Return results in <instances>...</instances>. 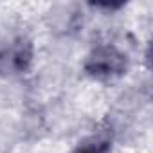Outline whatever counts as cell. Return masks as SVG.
<instances>
[{
    "mask_svg": "<svg viewBox=\"0 0 153 153\" xmlns=\"http://www.w3.org/2000/svg\"><path fill=\"white\" fill-rule=\"evenodd\" d=\"M33 61V43L27 38H13L0 42V74L16 76L29 68Z\"/></svg>",
    "mask_w": 153,
    "mask_h": 153,
    "instance_id": "7a4b0ae2",
    "label": "cell"
},
{
    "mask_svg": "<svg viewBox=\"0 0 153 153\" xmlns=\"http://www.w3.org/2000/svg\"><path fill=\"white\" fill-rule=\"evenodd\" d=\"M128 68L126 54L121 52L115 45H97L85 61V70L96 79H114L123 76Z\"/></svg>",
    "mask_w": 153,
    "mask_h": 153,
    "instance_id": "6da1fadb",
    "label": "cell"
},
{
    "mask_svg": "<svg viewBox=\"0 0 153 153\" xmlns=\"http://www.w3.org/2000/svg\"><path fill=\"white\" fill-rule=\"evenodd\" d=\"M108 151H110V140L106 137H94L81 142L74 153H108Z\"/></svg>",
    "mask_w": 153,
    "mask_h": 153,
    "instance_id": "3957f363",
    "label": "cell"
}]
</instances>
